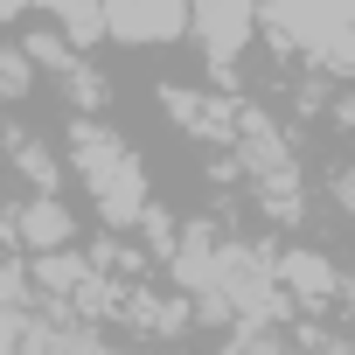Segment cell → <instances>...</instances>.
I'll use <instances>...</instances> for the list:
<instances>
[{"label":"cell","mask_w":355,"mask_h":355,"mask_svg":"<svg viewBox=\"0 0 355 355\" xmlns=\"http://www.w3.org/2000/svg\"><path fill=\"white\" fill-rule=\"evenodd\" d=\"M28 15V0H0V28H8V21H21Z\"/></svg>","instance_id":"ba28073f"},{"label":"cell","mask_w":355,"mask_h":355,"mask_svg":"<svg viewBox=\"0 0 355 355\" xmlns=\"http://www.w3.org/2000/svg\"><path fill=\"white\" fill-rule=\"evenodd\" d=\"M28 8H49V15H56V35H63L77 56L105 42V8H98V0H28Z\"/></svg>","instance_id":"5b68a950"},{"label":"cell","mask_w":355,"mask_h":355,"mask_svg":"<svg viewBox=\"0 0 355 355\" xmlns=\"http://www.w3.org/2000/svg\"><path fill=\"white\" fill-rule=\"evenodd\" d=\"M28 56L21 49H0V98H28Z\"/></svg>","instance_id":"52a82bcc"},{"label":"cell","mask_w":355,"mask_h":355,"mask_svg":"<svg viewBox=\"0 0 355 355\" xmlns=\"http://www.w3.org/2000/svg\"><path fill=\"white\" fill-rule=\"evenodd\" d=\"M70 160H77V174L91 182L105 223H139V216H146V174H139L132 146H125L112 125L77 119V125H70Z\"/></svg>","instance_id":"6da1fadb"},{"label":"cell","mask_w":355,"mask_h":355,"mask_svg":"<svg viewBox=\"0 0 355 355\" xmlns=\"http://www.w3.org/2000/svg\"><path fill=\"white\" fill-rule=\"evenodd\" d=\"M105 8V35L119 42H174L189 28V0H98Z\"/></svg>","instance_id":"3957f363"},{"label":"cell","mask_w":355,"mask_h":355,"mask_svg":"<svg viewBox=\"0 0 355 355\" xmlns=\"http://www.w3.org/2000/svg\"><path fill=\"white\" fill-rule=\"evenodd\" d=\"M327 286H334L327 258H313V251H286L279 258V293L286 300H327Z\"/></svg>","instance_id":"8992f818"},{"label":"cell","mask_w":355,"mask_h":355,"mask_svg":"<svg viewBox=\"0 0 355 355\" xmlns=\"http://www.w3.org/2000/svg\"><path fill=\"white\" fill-rule=\"evenodd\" d=\"M189 28H196L202 56L230 70V63L244 56L251 28H258V0H189Z\"/></svg>","instance_id":"7a4b0ae2"},{"label":"cell","mask_w":355,"mask_h":355,"mask_svg":"<svg viewBox=\"0 0 355 355\" xmlns=\"http://www.w3.org/2000/svg\"><path fill=\"white\" fill-rule=\"evenodd\" d=\"M70 230H77V223H70V209H63L56 196H35V202H21V223H15V237H21L28 251H42V258H49V251H63V244H70Z\"/></svg>","instance_id":"277c9868"}]
</instances>
